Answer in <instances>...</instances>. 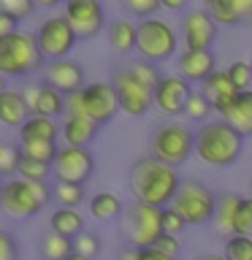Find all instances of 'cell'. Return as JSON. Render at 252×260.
Masks as SVG:
<instances>
[{
  "instance_id": "obj_47",
  "label": "cell",
  "mask_w": 252,
  "mask_h": 260,
  "mask_svg": "<svg viewBox=\"0 0 252 260\" xmlns=\"http://www.w3.org/2000/svg\"><path fill=\"white\" fill-rule=\"evenodd\" d=\"M187 3L190 0H160V8H166V11H174V14H182Z\"/></svg>"
},
{
  "instance_id": "obj_32",
  "label": "cell",
  "mask_w": 252,
  "mask_h": 260,
  "mask_svg": "<svg viewBox=\"0 0 252 260\" xmlns=\"http://www.w3.org/2000/svg\"><path fill=\"white\" fill-rule=\"evenodd\" d=\"M225 260H252V236L233 233L225 239Z\"/></svg>"
},
{
  "instance_id": "obj_8",
  "label": "cell",
  "mask_w": 252,
  "mask_h": 260,
  "mask_svg": "<svg viewBox=\"0 0 252 260\" xmlns=\"http://www.w3.org/2000/svg\"><path fill=\"white\" fill-rule=\"evenodd\" d=\"M214 203H217V195L209 190L206 184L201 182H182L179 190L171 201L179 214L184 217L187 225H203V222H211V214H214Z\"/></svg>"
},
{
  "instance_id": "obj_26",
  "label": "cell",
  "mask_w": 252,
  "mask_h": 260,
  "mask_svg": "<svg viewBox=\"0 0 252 260\" xmlns=\"http://www.w3.org/2000/svg\"><path fill=\"white\" fill-rule=\"evenodd\" d=\"M22 138H46V141H57L60 138V122L52 117H41V114H30L19 125V141Z\"/></svg>"
},
{
  "instance_id": "obj_44",
  "label": "cell",
  "mask_w": 252,
  "mask_h": 260,
  "mask_svg": "<svg viewBox=\"0 0 252 260\" xmlns=\"http://www.w3.org/2000/svg\"><path fill=\"white\" fill-rule=\"evenodd\" d=\"M154 247L163 249L166 255H174V257H176V255H179V247H182V244H179V239H176L174 233H160V239L154 241Z\"/></svg>"
},
{
  "instance_id": "obj_31",
  "label": "cell",
  "mask_w": 252,
  "mask_h": 260,
  "mask_svg": "<svg viewBox=\"0 0 252 260\" xmlns=\"http://www.w3.org/2000/svg\"><path fill=\"white\" fill-rule=\"evenodd\" d=\"M52 201H57V206H73V209H79L81 203L87 201L84 184H76V182H54L52 184Z\"/></svg>"
},
{
  "instance_id": "obj_22",
  "label": "cell",
  "mask_w": 252,
  "mask_h": 260,
  "mask_svg": "<svg viewBox=\"0 0 252 260\" xmlns=\"http://www.w3.org/2000/svg\"><path fill=\"white\" fill-rule=\"evenodd\" d=\"M27 117H30V106H27V98H24V89L6 87L0 92V125L19 127Z\"/></svg>"
},
{
  "instance_id": "obj_10",
  "label": "cell",
  "mask_w": 252,
  "mask_h": 260,
  "mask_svg": "<svg viewBox=\"0 0 252 260\" xmlns=\"http://www.w3.org/2000/svg\"><path fill=\"white\" fill-rule=\"evenodd\" d=\"M36 41H38V49L46 60H57V57H68L79 38L73 32L71 22L62 14H52L36 30Z\"/></svg>"
},
{
  "instance_id": "obj_15",
  "label": "cell",
  "mask_w": 252,
  "mask_h": 260,
  "mask_svg": "<svg viewBox=\"0 0 252 260\" xmlns=\"http://www.w3.org/2000/svg\"><path fill=\"white\" fill-rule=\"evenodd\" d=\"M182 38L184 49H211L217 38V22L206 8H193L182 16Z\"/></svg>"
},
{
  "instance_id": "obj_53",
  "label": "cell",
  "mask_w": 252,
  "mask_h": 260,
  "mask_svg": "<svg viewBox=\"0 0 252 260\" xmlns=\"http://www.w3.org/2000/svg\"><path fill=\"white\" fill-rule=\"evenodd\" d=\"M0 184H3V182H0Z\"/></svg>"
},
{
  "instance_id": "obj_9",
  "label": "cell",
  "mask_w": 252,
  "mask_h": 260,
  "mask_svg": "<svg viewBox=\"0 0 252 260\" xmlns=\"http://www.w3.org/2000/svg\"><path fill=\"white\" fill-rule=\"evenodd\" d=\"M95 174V157L87 146H71L62 144L52 160V176L54 182H76L87 184Z\"/></svg>"
},
{
  "instance_id": "obj_1",
  "label": "cell",
  "mask_w": 252,
  "mask_h": 260,
  "mask_svg": "<svg viewBox=\"0 0 252 260\" xmlns=\"http://www.w3.org/2000/svg\"><path fill=\"white\" fill-rule=\"evenodd\" d=\"M128 184H130V192L136 195V201L163 209L174 201L182 179H179L174 166L152 157V154H144V157H138L133 166H130Z\"/></svg>"
},
{
  "instance_id": "obj_6",
  "label": "cell",
  "mask_w": 252,
  "mask_h": 260,
  "mask_svg": "<svg viewBox=\"0 0 252 260\" xmlns=\"http://www.w3.org/2000/svg\"><path fill=\"white\" fill-rule=\"evenodd\" d=\"M193 138H195V130H190L184 122H163L152 133L149 154L176 168L187 162V157L193 154Z\"/></svg>"
},
{
  "instance_id": "obj_24",
  "label": "cell",
  "mask_w": 252,
  "mask_h": 260,
  "mask_svg": "<svg viewBox=\"0 0 252 260\" xmlns=\"http://www.w3.org/2000/svg\"><path fill=\"white\" fill-rule=\"evenodd\" d=\"M49 231L68 236V239H76V236L84 231V217L79 214V209L73 206H57L49 217Z\"/></svg>"
},
{
  "instance_id": "obj_36",
  "label": "cell",
  "mask_w": 252,
  "mask_h": 260,
  "mask_svg": "<svg viewBox=\"0 0 252 260\" xmlns=\"http://www.w3.org/2000/svg\"><path fill=\"white\" fill-rule=\"evenodd\" d=\"M233 233L252 236V198H239V206H236Z\"/></svg>"
},
{
  "instance_id": "obj_43",
  "label": "cell",
  "mask_w": 252,
  "mask_h": 260,
  "mask_svg": "<svg viewBox=\"0 0 252 260\" xmlns=\"http://www.w3.org/2000/svg\"><path fill=\"white\" fill-rule=\"evenodd\" d=\"M16 257H19V247H16L14 233L0 228V260H16Z\"/></svg>"
},
{
  "instance_id": "obj_7",
  "label": "cell",
  "mask_w": 252,
  "mask_h": 260,
  "mask_svg": "<svg viewBox=\"0 0 252 260\" xmlns=\"http://www.w3.org/2000/svg\"><path fill=\"white\" fill-rule=\"evenodd\" d=\"M122 233L128 236L130 247L141 249V247H154V241L163 233L160 222V209L149 206V203H130L128 209H122Z\"/></svg>"
},
{
  "instance_id": "obj_49",
  "label": "cell",
  "mask_w": 252,
  "mask_h": 260,
  "mask_svg": "<svg viewBox=\"0 0 252 260\" xmlns=\"http://www.w3.org/2000/svg\"><path fill=\"white\" fill-rule=\"evenodd\" d=\"M119 260H136V247L125 249V252H122V257H119Z\"/></svg>"
},
{
  "instance_id": "obj_12",
  "label": "cell",
  "mask_w": 252,
  "mask_h": 260,
  "mask_svg": "<svg viewBox=\"0 0 252 260\" xmlns=\"http://www.w3.org/2000/svg\"><path fill=\"white\" fill-rule=\"evenodd\" d=\"M114 89H117L119 111H125L128 117H144L152 109V89L144 87L128 68H119L114 73Z\"/></svg>"
},
{
  "instance_id": "obj_25",
  "label": "cell",
  "mask_w": 252,
  "mask_h": 260,
  "mask_svg": "<svg viewBox=\"0 0 252 260\" xmlns=\"http://www.w3.org/2000/svg\"><path fill=\"white\" fill-rule=\"evenodd\" d=\"M106 36H109V44L114 52L119 54H130L136 52V22L130 19H114L106 27Z\"/></svg>"
},
{
  "instance_id": "obj_27",
  "label": "cell",
  "mask_w": 252,
  "mask_h": 260,
  "mask_svg": "<svg viewBox=\"0 0 252 260\" xmlns=\"http://www.w3.org/2000/svg\"><path fill=\"white\" fill-rule=\"evenodd\" d=\"M87 209H89V217L92 219H117V217H122V209L125 206H122L119 195L103 190V192H95L87 201Z\"/></svg>"
},
{
  "instance_id": "obj_40",
  "label": "cell",
  "mask_w": 252,
  "mask_h": 260,
  "mask_svg": "<svg viewBox=\"0 0 252 260\" xmlns=\"http://www.w3.org/2000/svg\"><path fill=\"white\" fill-rule=\"evenodd\" d=\"M122 8L128 14L138 16V19H146V16H154L160 8V0H122Z\"/></svg>"
},
{
  "instance_id": "obj_33",
  "label": "cell",
  "mask_w": 252,
  "mask_h": 260,
  "mask_svg": "<svg viewBox=\"0 0 252 260\" xmlns=\"http://www.w3.org/2000/svg\"><path fill=\"white\" fill-rule=\"evenodd\" d=\"M182 114H184V117H190V119H195V122H206L211 114H214V106H211V101L203 92H190Z\"/></svg>"
},
{
  "instance_id": "obj_48",
  "label": "cell",
  "mask_w": 252,
  "mask_h": 260,
  "mask_svg": "<svg viewBox=\"0 0 252 260\" xmlns=\"http://www.w3.org/2000/svg\"><path fill=\"white\" fill-rule=\"evenodd\" d=\"M33 3H36V8H57L65 0H33Z\"/></svg>"
},
{
  "instance_id": "obj_30",
  "label": "cell",
  "mask_w": 252,
  "mask_h": 260,
  "mask_svg": "<svg viewBox=\"0 0 252 260\" xmlns=\"http://www.w3.org/2000/svg\"><path fill=\"white\" fill-rule=\"evenodd\" d=\"M16 149H19L22 157L49 162V166H52V160H54V154H57L60 146H57V141H46V138H22Z\"/></svg>"
},
{
  "instance_id": "obj_29",
  "label": "cell",
  "mask_w": 252,
  "mask_h": 260,
  "mask_svg": "<svg viewBox=\"0 0 252 260\" xmlns=\"http://www.w3.org/2000/svg\"><path fill=\"white\" fill-rule=\"evenodd\" d=\"M38 252H41V257H44V260H65L73 252V239L49 231V233L41 236Z\"/></svg>"
},
{
  "instance_id": "obj_20",
  "label": "cell",
  "mask_w": 252,
  "mask_h": 260,
  "mask_svg": "<svg viewBox=\"0 0 252 260\" xmlns=\"http://www.w3.org/2000/svg\"><path fill=\"white\" fill-rule=\"evenodd\" d=\"M98 122H92L87 114H62L60 119V138L71 146H89L98 136Z\"/></svg>"
},
{
  "instance_id": "obj_45",
  "label": "cell",
  "mask_w": 252,
  "mask_h": 260,
  "mask_svg": "<svg viewBox=\"0 0 252 260\" xmlns=\"http://www.w3.org/2000/svg\"><path fill=\"white\" fill-rule=\"evenodd\" d=\"M16 30H19V19H16L14 14H8V11L0 8V38L11 36V32H16Z\"/></svg>"
},
{
  "instance_id": "obj_37",
  "label": "cell",
  "mask_w": 252,
  "mask_h": 260,
  "mask_svg": "<svg viewBox=\"0 0 252 260\" xmlns=\"http://www.w3.org/2000/svg\"><path fill=\"white\" fill-rule=\"evenodd\" d=\"M228 76H231L236 89H249V84H252V65L244 62V60H236V62L228 65Z\"/></svg>"
},
{
  "instance_id": "obj_35",
  "label": "cell",
  "mask_w": 252,
  "mask_h": 260,
  "mask_svg": "<svg viewBox=\"0 0 252 260\" xmlns=\"http://www.w3.org/2000/svg\"><path fill=\"white\" fill-rule=\"evenodd\" d=\"M128 71L133 73V76L141 81L144 87H149V89H154V84H158L160 76H163V73L158 71V65L149 62V60H144V57H138L136 62H130V65H128Z\"/></svg>"
},
{
  "instance_id": "obj_14",
  "label": "cell",
  "mask_w": 252,
  "mask_h": 260,
  "mask_svg": "<svg viewBox=\"0 0 252 260\" xmlns=\"http://www.w3.org/2000/svg\"><path fill=\"white\" fill-rule=\"evenodd\" d=\"M193 87L190 81L179 73H168V76H160V81L152 89V106L166 117H176V114L184 111V103L190 98Z\"/></svg>"
},
{
  "instance_id": "obj_17",
  "label": "cell",
  "mask_w": 252,
  "mask_h": 260,
  "mask_svg": "<svg viewBox=\"0 0 252 260\" xmlns=\"http://www.w3.org/2000/svg\"><path fill=\"white\" fill-rule=\"evenodd\" d=\"M24 98H27L30 114H41V117H52L60 119L65 114V95L60 89H54L46 81H38V84H27L24 87Z\"/></svg>"
},
{
  "instance_id": "obj_3",
  "label": "cell",
  "mask_w": 252,
  "mask_h": 260,
  "mask_svg": "<svg viewBox=\"0 0 252 260\" xmlns=\"http://www.w3.org/2000/svg\"><path fill=\"white\" fill-rule=\"evenodd\" d=\"M52 201V184L8 176L0 184V211L8 219H33Z\"/></svg>"
},
{
  "instance_id": "obj_13",
  "label": "cell",
  "mask_w": 252,
  "mask_h": 260,
  "mask_svg": "<svg viewBox=\"0 0 252 260\" xmlns=\"http://www.w3.org/2000/svg\"><path fill=\"white\" fill-rule=\"evenodd\" d=\"M62 16L71 22L76 38H95L106 27V14L101 0H65Z\"/></svg>"
},
{
  "instance_id": "obj_4",
  "label": "cell",
  "mask_w": 252,
  "mask_h": 260,
  "mask_svg": "<svg viewBox=\"0 0 252 260\" xmlns=\"http://www.w3.org/2000/svg\"><path fill=\"white\" fill-rule=\"evenodd\" d=\"M46 57L41 54L36 32L16 30L0 38V73L6 79H27L44 68Z\"/></svg>"
},
{
  "instance_id": "obj_2",
  "label": "cell",
  "mask_w": 252,
  "mask_h": 260,
  "mask_svg": "<svg viewBox=\"0 0 252 260\" xmlns=\"http://www.w3.org/2000/svg\"><path fill=\"white\" fill-rule=\"evenodd\" d=\"M241 149H244V136L233 125H228L225 119H206L195 130L193 152L206 166H217V168L231 166V162L239 160Z\"/></svg>"
},
{
  "instance_id": "obj_52",
  "label": "cell",
  "mask_w": 252,
  "mask_h": 260,
  "mask_svg": "<svg viewBox=\"0 0 252 260\" xmlns=\"http://www.w3.org/2000/svg\"><path fill=\"white\" fill-rule=\"evenodd\" d=\"M6 87H8V79L3 76V73H0V92H3V89H6Z\"/></svg>"
},
{
  "instance_id": "obj_50",
  "label": "cell",
  "mask_w": 252,
  "mask_h": 260,
  "mask_svg": "<svg viewBox=\"0 0 252 260\" xmlns=\"http://www.w3.org/2000/svg\"><path fill=\"white\" fill-rule=\"evenodd\" d=\"M65 260H92V257H87V255H81V252H71V255H68V257H65Z\"/></svg>"
},
{
  "instance_id": "obj_54",
  "label": "cell",
  "mask_w": 252,
  "mask_h": 260,
  "mask_svg": "<svg viewBox=\"0 0 252 260\" xmlns=\"http://www.w3.org/2000/svg\"><path fill=\"white\" fill-rule=\"evenodd\" d=\"M249 65H252V62H249Z\"/></svg>"
},
{
  "instance_id": "obj_21",
  "label": "cell",
  "mask_w": 252,
  "mask_h": 260,
  "mask_svg": "<svg viewBox=\"0 0 252 260\" xmlns=\"http://www.w3.org/2000/svg\"><path fill=\"white\" fill-rule=\"evenodd\" d=\"M206 11L217 24H241L252 19V0H206Z\"/></svg>"
},
{
  "instance_id": "obj_39",
  "label": "cell",
  "mask_w": 252,
  "mask_h": 260,
  "mask_svg": "<svg viewBox=\"0 0 252 260\" xmlns=\"http://www.w3.org/2000/svg\"><path fill=\"white\" fill-rule=\"evenodd\" d=\"M73 252H81L87 257H98L101 255V239L89 231H81L76 239H73Z\"/></svg>"
},
{
  "instance_id": "obj_34",
  "label": "cell",
  "mask_w": 252,
  "mask_h": 260,
  "mask_svg": "<svg viewBox=\"0 0 252 260\" xmlns=\"http://www.w3.org/2000/svg\"><path fill=\"white\" fill-rule=\"evenodd\" d=\"M16 176L30 179V182H46V179L52 176V166H49V162H38V160L22 157V154H19V162H16Z\"/></svg>"
},
{
  "instance_id": "obj_18",
  "label": "cell",
  "mask_w": 252,
  "mask_h": 260,
  "mask_svg": "<svg viewBox=\"0 0 252 260\" xmlns=\"http://www.w3.org/2000/svg\"><path fill=\"white\" fill-rule=\"evenodd\" d=\"M214 65L217 60L211 49H184L182 54H176V73L187 81H203L211 71H217Z\"/></svg>"
},
{
  "instance_id": "obj_41",
  "label": "cell",
  "mask_w": 252,
  "mask_h": 260,
  "mask_svg": "<svg viewBox=\"0 0 252 260\" xmlns=\"http://www.w3.org/2000/svg\"><path fill=\"white\" fill-rule=\"evenodd\" d=\"M16 162H19V149L6 141H0V176H14Z\"/></svg>"
},
{
  "instance_id": "obj_5",
  "label": "cell",
  "mask_w": 252,
  "mask_h": 260,
  "mask_svg": "<svg viewBox=\"0 0 252 260\" xmlns=\"http://www.w3.org/2000/svg\"><path fill=\"white\" fill-rule=\"evenodd\" d=\"M179 36L174 24L160 16H146L136 24V52L149 62H166L176 54Z\"/></svg>"
},
{
  "instance_id": "obj_38",
  "label": "cell",
  "mask_w": 252,
  "mask_h": 260,
  "mask_svg": "<svg viewBox=\"0 0 252 260\" xmlns=\"http://www.w3.org/2000/svg\"><path fill=\"white\" fill-rule=\"evenodd\" d=\"M160 222H163V233H174V236H179L187 228V222H184V217L179 214V211L171 206H163L160 209Z\"/></svg>"
},
{
  "instance_id": "obj_19",
  "label": "cell",
  "mask_w": 252,
  "mask_h": 260,
  "mask_svg": "<svg viewBox=\"0 0 252 260\" xmlns=\"http://www.w3.org/2000/svg\"><path fill=\"white\" fill-rule=\"evenodd\" d=\"M201 92L211 101V106H214V114H223L233 106V98H236V92L239 89L233 87V81H231V76H228V71H211L206 79L201 81Z\"/></svg>"
},
{
  "instance_id": "obj_46",
  "label": "cell",
  "mask_w": 252,
  "mask_h": 260,
  "mask_svg": "<svg viewBox=\"0 0 252 260\" xmlns=\"http://www.w3.org/2000/svg\"><path fill=\"white\" fill-rule=\"evenodd\" d=\"M136 260H176V257L166 255V252L158 249V247H141V249H136Z\"/></svg>"
},
{
  "instance_id": "obj_16",
  "label": "cell",
  "mask_w": 252,
  "mask_h": 260,
  "mask_svg": "<svg viewBox=\"0 0 252 260\" xmlns=\"http://www.w3.org/2000/svg\"><path fill=\"white\" fill-rule=\"evenodd\" d=\"M41 76H44L46 84H52L54 89H60L62 95L73 92V89L84 87V68L71 60V57H57V60H46L44 68H41Z\"/></svg>"
},
{
  "instance_id": "obj_11",
  "label": "cell",
  "mask_w": 252,
  "mask_h": 260,
  "mask_svg": "<svg viewBox=\"0 0 252 260\" xmlns=\"http://www.w3.org/2000/svg\"><path fill=\"white\" fill-rule=\"evenodd\" d=\"M119 111L117 89L111 81H92V84L81 87V114H87L98 125L114 119V114Z\"/></svg>"
},
{
  "instance_id": "obj_51",
  "label": "cell",
  "mask_w": 252,
  "mask_h": 260,
  "mask_svg": "<svg viewBox=\"0 0 252 260\" xmlns=\"http://www.w3.org/2000/svg\"><path fill=\"white\" fill-rule=\"evenodd\" d=\"M198 260H225V255H214V252H209V255H201Z\"/></svg>"
},
{
  "instance_id": "obj_42",
  "label": "cell",
  "mask_w": 252,
  "mask_h": 260,
  "mask_svg": "<svg viewBox=\"0 0 252 260\" xmlns=\"http://www.w3.org/2000/svg\"><path fill=\"white\" fill-rule=\"evenodd\" d=\"M0 8L8 14H14L16 19H24V16H30L36 11V3H33V0H0Z\"/></svg>"
},
{
  "instance_id": "obj_23",
  "label": "cell",
  "mask_w": 252,
  "mask_h": 260,
  "mask_svg": "<svg viewBox=\"0 0 252 260\" xmlns=\"http://www.w3.org/2000/svg\"><path fill=\"white\" fill-rule=\"evenodd\" d=\"M219 119H225L228 125H233L244 138L252 136V89H239L233 98V106Z\"/></svg>"
},
{
  "instance_id": "obj_28",
  "label": "cell",
  "mask_w": 252,
  "mask_h": 260,
  "mask_svg": "<svg viewBox=\"0 0 252 260\" xmlns=\"http://www.w3.org/2000/svg\"><path fill=\"white\" fill-rule=\"evenodd\" d=\"M239 198L241 195H223V198H217L214 203V214H211V222L219 233L225 236H233V222H236V206H239Z\"/></svg>"
}]
</instances>
